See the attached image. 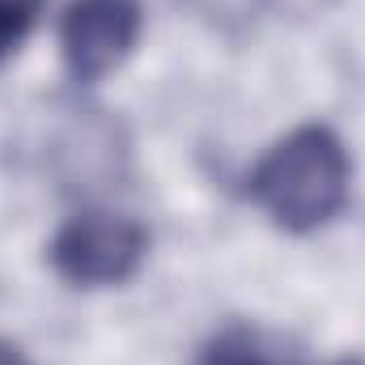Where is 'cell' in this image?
Segmentation results:
<instances>
[{
  "label": "cell",
  "instance_id": "obj_1",
  "mask_svg": "<svg viewBox=\"0 0 365 365\" xmlns=\"http://www.w3.org/2000/svg\"><path fill=\"white\" fill-rule=\"evenodd\" d=\"M353 191V158L327 123H302L280 136L247 175V200L289 234H314L336 221Z\"/></svg>",
  "mask_w": 365,
  "mask_h": 365
},
{
  "label": "cell",
  "instance_id": "obj_2",
  "mask_svg": "<svg viewBox=\"0 0 365 365\" xmlns=\"http://www.w3.org/2000/svg\"><path fill=\"white\" fill-rule=\"evenodd\" d=\"M47 259L77 289H110L132 280L149 259V230L115 208H81L56 230Z\"/></svg>",
  "mask_w": 365,
  "mask_h": 365
},
{
  "label": "cell",
  "instance_id": "obj_3",
  "mask_svg": "<svg viewBox=\"0 0 365 365\" xmlns=\"http://www.w3.org/2000/svg\"><path fill=\"white\" fill-rule=\"evenodd\" d=\"M140 0H73L60 17L64 68L77 86H93L115 73L140 43Z\"/></svg>",
  "mask_w": 365,
  "mask_h": 365
},
{
  "label": "cell",
  "instance_id": "obj_4",
  "mask_svg": "<svg viewBox=\"0 0 365 365\" xmlns=\"http://www.w3.org/2000/svg\"><path fill=\"white\" fill-rule=\"evenodd\" d=\"M195 365H280V357H276L255 331L230 327V331L212 336V340L200 349Z\"/></svg>",
  "mask_w": 365,
  "mask_h": 365
},
{
  "label": "cell",
  "instance_id": "obj_5",
  "mask_svg": "<svg viewBox=\"0 0 365 365\" xmlns=\"http://www.w3.org/2000/svg\"><path fill=\"white\" fill-rule=\"evenodd\" d=\"M47 0H0V64L30 38Z\"/></svg>",
  "mask_w": 365,
  "mask_h": 365
},
{
  "label": "cell",
  "instance_id": "obj_6",
  "mask_svg": "<svg viewBox=\"0 0 365 365\" xmlns=\"http://www.w3.org/2000/svg\"><path fill=\"white\" fill-rule=\"evenodd\" d=\"M182 4H191V9H195L200 17H208L212 26L230 30V26H238V21H251L264 0H182Z\"/></svg>",
  "mask_w": 365,
  "mask_h": 365
},
{
  "label": "cell",
  "instance_id": "obj_7",
  "mask_svg": "<svg viewBox=\"0 0 365 365\" xmlns=\"http://www.w3.org/2000/svg\"><path fill=\"white\" fill-rule=\"evenodd\" d=\"M0 365H30V357L17 349V344H9V340H0Z\"/></svg>",
  "mask_w": 365,
  "mask_h": 365
},
{
  "label": "cell",
  "instance_id": "obj_8",
  "mask_svg": "<svg viewBox=\"0 0 365 365\" xmlns=\"http://www.w3.org/2000/svg\"><path fill=\"white\" fill-rule=\"evenodd\" d=\"M331 365H365L361 357H340V361H331Z\"/></svg>",
  "mask_w": 365,
  "mask_h": 365
}]
</instances>
